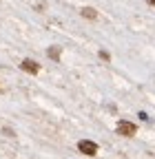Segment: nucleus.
<instances>
[{"label": "nucleus", "instance_id": "7ed1b4c3", "mask_svg": "<svg viewBox=\"0 0 155 159\" xmlns=\"http://www.w3.org/2000/svg\"><path fill=\"white\" fill-rule=\"evenodd\" d=\"M20 69L27 71V73H31V75H35L38 71H40V64H38L35 60H31V57H25V60H22V64H20Z\"/></svg>", "mask_w": 155, "mask_h": 159}, {"label": "nucleus", "instance_id": "f257e3e1", "mask_svg": "<svg viewBox=\"0 0 155 159\" xmlns=\"http://www.w3.org/2000/svg\"><path fill=\"white\" fill-rule=\"evenodd\" d=\"M118 135H124V137H133L135 135V130H138V126H135L133 122H129V119H120L118 122Z\"/></svg>", "mask_w": 155, "mask_h": 159}, {"label": "nucleus", "instance_id": "f03ea898", "mask_svg": "<svg viewBox=\"0 0 155 159\" xmlns=\"http://www.w3.org/2000/svg\"><path fill=\"white\" fill-rule=\"evenodd\" d=\"M78 148H80L84 155H89V157H95V155H98V144H95V142H89V139H80V142H78Z\"/></svg>", "mask_w": 155, "mask_h": 159}, {"label": "nucleus", "instance_id": "20e7f679", "mask_svg": "<svg viewBox=\"0 0 155 159\" xmlns=\"http://www.w3.org/2000/svg\"><path fill=\"white\" fill-rule=\"evenodd\" d=\"M82 16H84V18H89V20H95V18H98L95 9H91V7H84V9H82Z\"/></svg>", "mask_w": 155, "mask_h": 159}, {"label": "nucleus", "instance_id": "39448f33", "mask_svg": "<svg viewBox=\"0 0 155 159\" xmlns=\"http://www.w3.org/2000/svg\"><path fill=\"white\" fill-rule=\"evenodd\" d=\"M49 57L60 60V47H51V49H49Z\"/></svg>", "mask_w": 155, "mask_h": 159}, {"label": "nucleus", "instance_id": "423d86ee", "mask_svg": "<svg viewBox=\"0 0 155 159\" xmlns=\"http://www.w3.org/2000/svg\"><path fill=\"white\" fill-rule=\"evenodd\" d=\"M146 2H148V5H153V7H155V0H146Z\"/></svg>", "mask_w": 155, "mask_h": 159}]
</instances>
